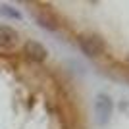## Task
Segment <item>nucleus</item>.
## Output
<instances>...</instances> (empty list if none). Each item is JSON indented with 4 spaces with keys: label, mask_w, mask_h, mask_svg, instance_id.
I'll return each mask as SVG.
<instances>
[{
    "label": "nucleus",
    "mask_w": 129,
    "mask_h": 129,
    "mask_svg": "<svg viewBox=\"0 0 129 129\" xmlns=\"http://www.w3.org/2000/svg\"><path fill=\"white\" fill-rule=\"evenodd\" d=\"M92 110H94V121L98 125H106L112 118V112H114V102L112 98L100 92L94 96V104H92Z\"/></svg>",
    "instance_id": "1"
},
{
    "label": "nucleus",
    "mask_w": 129,
    "mask_h": 129,
    "mask_svg": "<svg viewBox=\"0 0 129 129\" xmlns=\"http://www.w3.org/2000/svg\"><path fill=\"white\" fill-rule=\"evenodd\" d=\"M0 14H4L8 17H14V19H19V14L16 10H12L10 6H0Z\"/></svg>",
    "instance_id": "6"
},
{
    "label": "nucleus",
    "mask_w": 129,
    "mask_h": 129,
    "mask_svg": "<svg viewBox=\"0 0 129 129\" xmlns=\"http://www.w3.org/2000/svg\"><path fill=\"white\" fill-rule=\"evenodd\" d=\"M39 23H41V27H44V29H56V19L50 17L48 14H41V16H39Z\"/></svg>",
    "instance_id": "5"
},
{
    "label": "nucleus",
    "mask_w": 129,
    "mask_h": 129,
    "mask_svg": "<svg viewBox=\"0 0 129 129\" xmlns=\"http://www.w3.org/2000/svg\"><path fill=\"white\" fill-rule=\"evenodd\" d=\"M77 43H79V48L83 50L85 56L89 58H98V56H102L104 54V41L98 35H81L77 39Z\"/></svg>",
    "instance_id": "2"
},
{
    "label": "nucleus",
    "mask_w": 129,
    "mask_h": 129,
    "mask_svg": "<svg viewBox=\"0 0 129 129\" xmlns=\"http://www.w3.org/2000/svg\"><path fill=\"white\" fill-rule=\"evenodd\" d=\"M19 41V35L14 27L10 25H0V48L2 50H10L14 48Z\"/></svg>",
    "instance_id": "4"
},
{
    "label": "nucleus",
    "mask_w": 129,
    "mask_h": 129,
    "mask_svg": "<svg viewBox=\"0 0 129 129\" xmlns=\"http://www.w3.org/2000/svg\"><path fill=\"white\" fill-rule=\"evenodd\" d=\"M23 54H25V56L31 60V62L41 64V62H44V60H46L48 50L44 48L41 43H37V41H27L25 46H23Z\"/></svg>",
    "instance_id": "3"
}]
</instances>
